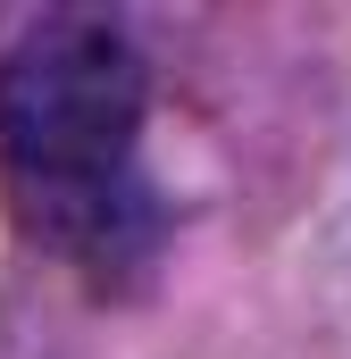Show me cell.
I'll return each mask as SVG.
<instances>
[{
	"mask_svg": "<svg viewBox=\"0 0 351 359\" xmlns=\"http://www.w3.org/2000/svg\"><path fill=\"white\" fill-rule=\"evenodd\" d=\"M143 59L100 17H51L0 67V159L17 201L67 243L109 251L134 201Z\"/></svg>",
	"mask_w": 351,
	"mask_h": 359,
	"instance_id": "cell-1",
	"label": "cell"
}]
</instances>
